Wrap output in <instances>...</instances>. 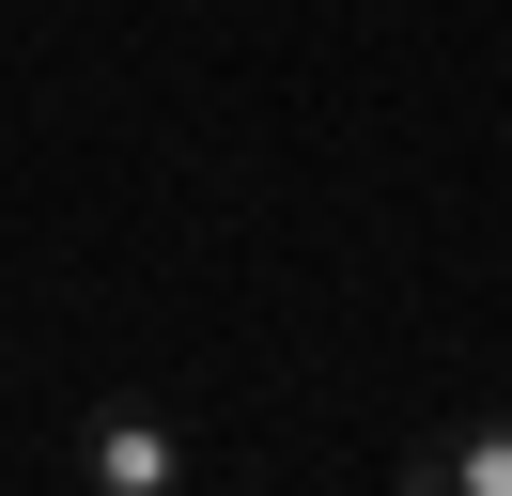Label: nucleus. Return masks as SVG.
<instances>
[{
	"instance_id": "nucleus-1",
	"label": "nucleus",
	"mask_w": 512,
	"mask_h": 496,
	"mask_svg": "<svg viewBox=\"0 0 512 496\" xmlns=\"http://www.w3.org/2000/svg\"><path fill=\"white\" fill-rule=\"evenodd\" d=\"M78 481H94V496H171V481H187V434L140 419V403H109V419L78 434Z\"/></svg>"
},
{
	"instance_id": "nucleus-2",
	"label": "nucleus",
	"mask_w": 512,
	"mask_h": 496,
	"mask_svg": "<svg viewBox=\"0 0 512 496\" xmlns=\"http://www.w3.org/2000/svg\"><path fill=\"white\" fill-rule=\"evenodd\" d=\"M404 496H512V419H450V434H404Z\"/></svg>"
}]
</instances>
